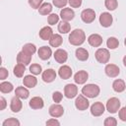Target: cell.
Returning a JSON list of instances; mask_svg holds the SVG:
<instances>
[{
  "label": "cell",
  "mask_w": 126,
  "mask_h": 126,
  "mask_svg": "<svg viewBox=\"0 0 126 126\" xmlns=\"http://www.w3.org/2000/svg\"><path fill=\"white\" fill-rule=\"evenodd\" d=\"M78 94V88L74 84H67L64 87V95L67 98H73Z\"/></svg>",
  "instance_id": "52a82bcc"
},
{
  "label": "cell",
  "mask_w": 126,
  "mask_h": 126,
  "mask_svg": "<svg viewBox=\"0 0 126 126\" xmlns=\"http://www.w3.org/2000/svg\"><path fill=\"white\" fill-rule=\"evenodd\" d=\"M41 78L45 83H51L56 79V72L53 69H46L43 71Z\"/></svg>",
  "instance_id": "5bb4252c"
},
{
  "label": "cell",
  "mask_w": 126,
  "mask_h": 126,
  "mask_svg": "<svg viewBox=\"0 0 126 126\" xmlns=\"http://www.w3.org/2000/svg\"><path fill=\"white\" fill-rule=\"evenodd\" d=\"M15 94L22 98V99H26L29 97L30 95V92L28 91V89H26L25 87H18L16 90H15Z\"/></svg>",
  "instance_id": "484cf974"
},
{
  "label": "cell",
  "mask_w": 126,
  "mask_h": 126,
  "mask_svg": "<svg viewBox=\"0 0 126 126\" xmlns=\"http://www.w3.org/2000/svg\"><path fill=\"white\" fill-rule=\"evenodd\" d=\"M120 108V100L117 97H111L106 102V110L110 113H116Z\"/></svg>",
  "instance_id": "277c9868"
},
{
  "label": "cell",
  "mask_w": 126,
  "mask_h": 126,
  "mask_svg": "<svg viewBox=\"0 0 126 126\" xmlns=\"http://www.w3.org/2000/svg\"><path fill=\"white\" fill-rule=\"evenodd\" d=\"M90 105V102L87 97H85L84 94H79L75 100V106L79 110H86L88 109Z\"/></svg>",
  "instance_id": "8992f818"
},
{
  "label": "cell",
  "mask_w": 126,
  "mask_h": 126,
  "mask_svg": "<svg viewBox=\"0 0 126 126\" xmlns=\"http://www.w3.org/2000/svg\"><path fill=\"white\" fill-rule=\"evenodd\" d=\"M46 125H60V122L56 119H49L46 121Z\"/></svg>",
  "instance_id": "f6af8a7d"
},
{
  "label": "cell",
  "mask_w": 126,
  "mask_h": 126,
  "mask_svg": "<svg viewBox=\"0 0 126 126\" xmlns=\"http://www.w3.org/2000/svg\"><path fill=\"white\" fill-rule=\"evenodd\" d=\"M112 88L113 90L116 92V93H122L125 89H126V86H125V83L123 80L121 79H117L113 82L112 84Z\"/></svg>",
  "instance_id": "4316f807"
},
{
  "label": "cell",
  "mask_w": 126,
  "mask_h": 126,
  "mask_svg": "<svg viewBox=\"0 0 126 126\" xmlns=\"http://www.w3.org/2000/svg\"><path fill=\"white\" fill-rule=\"evenodd\" d=\"M104 5H105L106 9H108L110 11H113V10H115L117 8L118 2H117V0H105Z\"/></svg>",
  "instance_id": "e575fe53"
},
{
  "label": "cell",
  "mask_w": 126,
  "mask_h": 126,
  "mask_svg": "<svg viewBox=\"0 0 126 126\" xmlns=\"http://www.w3.org/2000/svg\"><path fill=\"white\" fill-rule=\"evenodd\" d=\"M103 124H104V126H116L117 121H116V119L114 117H107L104 120Z\"/></svg>",
  "instance_id": "74e56055"
},
{
  "label": "cell",
  "mask_w": 126,
  "mask_h": 126,
  "mask_svg": "<svg viewBox=\"0 0 126 126\" xmlns=\"http://www.w3.org/2000/svg\"><path fill=\"white\" fill-rule=\"evenodd\" d=\"M62 42H63L62 36L60 34H58V33H53V35L49 39V44L52 47H58V46H60L62 44Z\"/></svg>",
  "instance_id": "cb8c5ba5"
},
{
  "label": "cell",
  "mask_w": 126,
  "mask_h": 126,
  "mask_svg": "<svg viewBox=\"0 0 126 126\" xmlns=\"http://www.w3.org/2000/svg\"><path fill=\"white\" fill-rule=\"evenodd\" d=\"M52 35H53V32L50 27H43L39 31V36L43 40H49Z\"/></svg>",
  "instance_id": "44dd1931"
},
{
  "label": "cell",
  "mask_w": 126,
  "mask_h": 126,
  "mask_svg": "<svg viewBox=\"0 0 126 126\" xmlns=\"http://www.w3.org/2000/svg\"><path fill=\"white\" fill-rule=\"evenodd\" d=\"M68 2L72 8H79L82 5V0H69Z\"/></svg>",
  "instance_id": "b9f144b4"
},
{
  "label": "cell",
  "mask_w": 126,
  "mask_h": 126,
  "mask_svg": "<svg viewBox=\"0 0 126 126\" xmlns=\"http://www.w3.org/2000/svg\"><path fill=\"white\" fill-rule=\"evenodd\" d=\"M95 59L97 60V62L101 63V64H105L108 62L109 58H110V54L109 51L106 48H98L95 53H94Z\"/></svg>",
  "instance_id": "3957f363"
},
{
  "label": "cell",
  "mask_w": 126,
  "mask_h": 126,
  "mask_svg": "<svg viewBox=\"0 0 126 126\" xmlns=\"http://www.w3.org/2000/svg\"><path fill=\"white\" fill-rule=\"evenodd\" d=\"M112 21H113L112 16H111L110 13H108V12H103V13H101L100 16H99V24H100L102 27H104V28L110 27V26L112 25Z\"/></svg>",
  "instance_id": "ba28073f"
},
{
  "label": "cell",
  "mask_w": 126,
  "mask_h": 126,
  "mask_svg": "<svg viewBox=\"0 0 126 126\" xmlns=\"http://www.w3.org/2000/svg\"><path fill=\"white\" fill-rule=\"evenodd\" d=\"M13 89H14V87H13V85L10 82H2L0 84V91L3 94L11 93L13 91Z\"/></svg>",
  "instance_id": "4dcf8cb0"
},
{
  "label": "cell",
  "mask_w": 126,
  "mask_h": 126,
  "mask_svg": "<svg viewBox=\"0 0 126 126\" xmlns=\"http://www.w3.org/2000/svg\"><path fill=\"white\" fill-rule=\"evenodd\" d=\"M42 0H29V4L32 9H38L41 6Z\"/></svg>",
  "instance_id": "ab89813d"
},
{
  "label": "cell",
  "mask_w": 126,
  "mask_h": 126,
  "mask_svg": "<svg viewBox=\"0 0 126 126\" xmlns=\"http://www.w3.org/2000/svg\"><path fill=\"white\" fill-rule=\"evenodd\" d=\"M2 125L3 126H20V121L14 117H11V118L6 119L2 123Z\"/></svg>",
  "instance_id": "836d02e7"
},
{
  "label": "cell",
  "mask_w": 126,
  "mask_h": 126,
  "mask_svg": "<svg viewBox=\"0 0 126 126\" xmlns=\"http://www.w3.org/2000/svg\"><path fill=\"white\" fill-rule=\"evenodd\" d=\"M8 75H9V73H8L7 69L4 68V67H1L0 68V79L1 80H5L8 77Z\"/></svg>",
  "instance_id": "ee69618b"
},
{
  "label": "cell",
  "mask_w": 126,
  "mask_h": 126,
  "mask_svg": "<svg viewBox=\"0 0 126 126\" xmlns=\"http://www.w3.org/2000/svg\"><path fill=\"white\" fill-rule=\"evenodd\" d=\"M51 11H52V5L50 4V3H43V4H41V6L38 8V12H39V14L40 15H48V14H50L51 13Z\"/></svg>",
  "instance_id": "83f0119b"
},
{
  "label": "cell",
  "mask_w": 126,
  "mask_h": 126,
  "mask_svg": "<svg viewBox=\"0 0 126 126\" xmlns=\"http://www.w3.org/2000/svg\"><path fill=\"white\" fill-rule=\"evenodd\" d=\"M58 21H59V16L56 15V14H50L47 18V22L50 26H53V25L57 24Z\"/></svg>",
  "instance_id": "8d00e7d4"
},
{
  "label": "cell",
  "mask_w": 126,
  "mask_h": 126,
  "mask_svg": "<svg viewBox=\"0 0 126 126\" xmlns=\"http://www.w3.org/2000/svg\"><path fill=\"white\" fill-rule=\"evenodd\" d=\"M86 40V34L84 32L83 30L81 29H76L73 32H71L70 35H69V42L72 45L75 46H79L81 44H83Z\"/></svg>",
  "instance_id": "6da1fadb"
},
{
  "label": "cell",
  "mask_w": 126,
  "mask_h": 126,
  "mask_svg": "<svg viewBox=\"0 0 126 126\" xmlns=\"http://www.w3.org/2000/svg\"><path fill=\"white\" fill-rule=\"evenodd\" d=\"M88 78H89V74L84 70H81L74 75V81L76 84H79V85L85 84L87 82Z\"/></svg>",
  "instance_id": "4fadbf2b"
},
{
  "label": "cell",
  "mask_w": 126,
  "mask_h": 126,
  "mask_svg": "<svg viewBox=\"0 0 126 126\" xmlns=\"http://www.w3.org/2000/svg\"><path fill=\"white\" fill-rule=\"evenodd\" d=\"M70 30H71V26H70V24L68 22L62 21V22L59 23V25H58V31H59V32H61V33H67V32H70Z\"/></svg>",
  "instance_id": "f546056e"
},
{
  "label": "cell",
  "mask_w": 126,
  "mask_h": 126,
  "mask_svg": "<svg viewBox=\"0 0 126 126\" xmlns=\"http://www.w3.org/2000/svg\"><path fill=\"white\" fill-rule=\"evenodd\" d=\"M58 74H59V76H60L61 79L67 80V79L71 78V76H72V69L68 65H63V66H61L59 68Z\"/></svg>",
  "instance_id": "ac0fdd59"
},
{
  "label": "cell",
  "mask_w": 126,
  "mask_h": 126,
  "mask_svg": "<svg viewBox=\"0 0 126 126\" xmlns=\"http://www.w3.org/2000/svg\"><path fill=\"white\" fill-rule=\"evenodd\" d=\"M22 51H24L25 53H27V54H29V55H32V54L35 53L36 47H35V45L32 44V43H27V44H25V45L23 46Z\"/></svg>",
  "instance_id": "1f68e13d"
},
{
  "label": "cell",
  "mask_w": 126,
  "mask_h": 126,
  "mask_svg": "<svg viewBox=\"0 0 126 126\" xmlns=\"http://www.w3.org/2000/svg\"><path fill=\"white\" fill-rule=\"evenodd\" d=\"M53 56H54V59H55L58 63L63 64V63L66 62V60H67V58H68V53H67L66 50L61 49V48H58L57 50H55Z\"/></svg>",
  "instance_id": "7c38bea8"
},
{
  "label": "cell",
  "mask_w": 126,
  "mask_h": 126,
  "mask_svg": "<svg viewBox=\"0 0 126 126\" xmlns=\"http://www.w3.org/2000/svg\"><path fill=\"white\" fill-rule=\"evenodd\" d=\"M29 104H30V106L32 109H41L43 107V105H44L43 99L40 96H34V97H32L30 100Z\"/></svg>",
  "instance_id": "ffe728a7"
},
{
  "label": "cell",
  "mask_w": 126,
  "mask_h": 126,
  "mask_svg": "<svg viewBox=\"0 0 126 126\" xmlns=\"http://www.w3.org/2000/svg\"><path fill=\"white\" fill-rule=\"evenodd\" d=\"M74 16H75V13L71 8H63L60 12V17L62 21L69 22L74 19Z\"/></svg>",
  "instance_id": "9a60e30c"
},
{
  "label": "cell",
  "mask_w": 126,
  "mask_h": 126,
  "mask_svg": "<svg viewBox=\"0 0 126 126\" xmlns=\"http://www.w3.org/2000/svg\"><path fill=\"white\" fill-rule=\"evenodd\" d=\"M23 107V103L21 101V98L18 97L17 95L14 96L11 99V103H10V108L13 112H19Z\"/></svg>",
  "instance_id": "d6986e66"
},
{
  "label": "cell",
  "mask_w": 126,
  "mask_h": 126,
  "mask_svg": "<svg viewBox=\"0 0 126 126\" xmlns=\"http://www.w3.org/2000/svg\"><path fill=\"white\" fill-rule=\"evenodd\" d=\"M30 71L33 75H39L41 73V71H42V68H41V66L39 64L34 63V64H32L30 66Z\"/></svg>",
  "instance_id": "d590c367"
},
{
  "label": "cell",
  "mask_w": 126,
  "mask_h": 126,
  "mask_svg": "<svg viewBox=\"0 0 126 126\" xmlns=\"http://www.w3.org/2000/svg\"><path fill=\"white\" fill-rule=\"evenodd\" d=\"M26 71V65L18 63L15 67H14V75L18 78H22L24 76V73Z\"/></svg>",
  "instance_id": "f1b7e54d"
},
{
  "label": "cell",
  "mask_w": 126,
  "mask_h": 126,
  "mask_svg": "<svg viewBox=\"0 0 126 126\" xmlns=\"http://www.w3.org/2000/svg\"><path fill=\"white\" fill-rule=\"evenodd\" d=\"M118 115H119V118H120L122 121H126V106L122 107V108L119 110Z\"/></svg>",
  "instance_id": "7bdbcfd3"
},
{
  "label": "cell",
  "mask_w": 126,
  "mask_h": 126,
  "mask_svg": "<svg viewBox=\"0 0 126 126\" xmlns=\"http://www.w3.org/2000/svg\"><path fill=\"white\" fill-rule=\"evenodd\" d=\"M0 103H1V106H0V110H3L5 107H6V105H7V103H6V99L3 97V96H1L0 97Z\"/></svg>",
  "instance_id": "bcb514c9"
},
{
  "label": "cell",
  "mask_w": 126,
  "mask_h": 126,
  "mask_svg": "<svg viewBox=\"0 0 126 126\" xmlns=\"http://www.w3.org/2000/svg\"><path fill=\"white\" fill-rule=\"evenodd\" d=\"M23 84L24 86L28 87V88H34L37 84V80L34 76L32 75H27L24 79H23Z\"/></svg>",
  "instance_id": "603a6c76"
},
{
  "label": "cell",
  "mask_w": 126,
  "mask_h": 126,
  "mask_svg": "<svg viewBox=\"0 0 126 126\" xmlns=\"http://www.w3.org/2000/svg\"><path fill=\"white\" fill-rule=\"evenodd\" d=\"M52 3L55 7L57 8H62L65 7L68 3V0H52Z\"/></svg>",
  "instance_id": "f35d334b"
},
{
  "label": "cell",
  "mask_w": 126,
  "mask_h": 126,
  "mask_svg": "<svg viewBox=\"0 0 126 126\" xmlns=\"http://www.w3.org/2000/svg\"><path fill=\"white\" fill-rule=\"evenodd\" d=\"M123 64H124V66L126 67V55L123 57Z\"/></svg>",
  "instance_id": "7dc6e473"
},
{
  "label": "cell",
  "mask_w": 126,
  "mask_h": 126,
  "mask_svg": "<svg viewBox=\"0 0 126 126\" xmlns=\"http://www.w3.org/2000/svg\"><path fill=\"white\" fill-rule=\"evenodd\" d=\"M76 57L77 59H79L80 61H86L88 58H89V52L87 49L85 48H82V47H79L76 49Z\"/></svg>",
  "instance_id": "d4e9b609"
},
{
  "label": "cell",
  "mask_w": 126,
  "mask_h": 126,
  "mask_svg": "<svg viewBox=\"0 0 126 126\" xmlns=\"http://www.w3.org/2000/svg\"><path fill=\"white\" fill-rule=\"evenodd\" d=\"M88 42L94 47H98L102 43V37L97 33H93L88 37Z\"/></svg>",
  "instance_id": "2e32d148"
},
{
  "label": "cell",
  "mask_w": 126,
  "mask_h": 126,
  "mask_svg": "<svg viewBox=\"0 0 126 126\" xmlns=\"http://www.w3.org/2000/svg\"><path fill=\"white\" fill-rule=\"evenodd\" d=\"M52 98H53L54 102L58 103V102H60V101L62 100V98H63V94H62L60 92H54L53 94H52Z\"/></svg>",
  "instance_id": "60d3db41"
},
{
  "label": "cell",
  "mask_w": 126,
  "mask_h": 126,
  "mask_svg": "<svg viewBox=\"0 0 126 126\" xmlns=\"http://www.w3.org/2000/svg\"><path fill=\"white\" fill-rule=\"evenodd\" d=\"M37 54H38V57L42 60H47L50 58L51 54H52V51H51V48L48 47V46H41L39 47L38 51H37Z\"/></svg>",
  "instance_id": "e0dca14e"
},
{
  "label": "cell",
  "mask_w": 126,
  "mask_h": 126,
  "mask_svg": "<svg viewBox=\"0 0 126 126\" xmlns=\"http://www.w3.org/2000/svg\"><path fill=\"white\" fill-rule=\"evenodd\" d=\"M31 60H32V55H29V54L25 53L24 51L19 52L17 55V62L18 63H21L24 65H29Z\"/></svg>",
  "instance_id": "7402d4cb"
},
{
  "label": "cell",
  "mask_w": 126,
  "mask_h": 126,
  "mask_svg": "<svg viewBox=\"0 0 126 126\" xmlns=\"http://www.w3.org/2000/svg\"><path fill=\"white\" fill-rule=\"evenodd\" d=\"M106 45H107V47H108L109 49H115V48L118 47L119 41H118V39H117L116 37L110 36V37H108V39H107V41H106Z\"/></svg>",
  "instance_id": "d6a6232c"
},
{
  "label": "cell",
  "mask_w": 126,
  "mask_h": 126,
  "mask_svg": "<svg viewBox=\"0 0 126 126\" xmlns=\"http://www.w3.org/2000/svg\"><path fill=\"white\" fill-rule=\"evenodd\" d=\"M104 110H105L104 105L100 101H96V102L93 103L91 106V113L94 116H100L101 114H103Z\"/></svg>",
  "instance_id": "8fae6325"
},
{
  "label": "cell",
  "mask_w": 126,
  "mask_h": 126,
  "mask_svg": "<svg viewBox=\"0 0 126 126\" xmlns=\"http://www.w3.org/2000/svg\"><path fill=\"white\" fill-rule=\"evenodd\" d=\"M81 19L86 24L93 23L95 19V12L93 9H85L81 13Z\"/></svg>",
  "instance_id": "5b68a950"
},
{
  "label": "cell",
  "mask_w": 126,
  "mask_h": 126,
  "mask_svg": "<svg viewBox=\"0 0 126 126\" xmlns=\"http://www.w3.org/2000/svg\"><path fill=\"white\" fill-rule=\"evenodd\" d=\"M104 71H105V74L110 78H115L120 73L119 67L115 64H107L104 68Z\"/></svg>",
  "instance_id": "9c48e42d"
},
{
  "label": "cell",
  "mask_w": 126,
  "mask_h": 126,
  "mask_svg": "<svg viewBox=\"0 0 126 126\" xmlns=\"http://www.w3.org/2000/svg\"><path fill=\"white\" fill-rule=\"evenodd\" d=\"M99 87L97 85H94V84H88L86 86L83 87L82 89V94L87 96V97H90V98H93V97H95L99 94Z\"/></svg>",
  "instance_id": "7a4b0ae2"
},
{
  "label": "cell",
  "mask_w": 126,
  "mask_h": 126,
  "mask_svg": "<svg viewBox=\"0 0 126 126\" xmlns=\"http://www.w3.org/2000/svg\"><path fill=\"white\" fill-rule=\"evenodd\" d=\"M48 110H49V114H50L52 117H55V118L62 116L63 113H64V108H63V106H61V105L58 104V103L52 104V105L49 107Z\"/></svg>",
  "instance_id": "30bf717a"
},
{
  "label": "cell",
  "mask_w": 126,
  "mask_h": 126,
  "mask_svg": "<svg viewBox=\"0 0 126 126\" xmlns=\"http://www.w3.org/2000/svg\"><path fill=\"white\" fill-rule=\"evenodd\" d=\"M124 44H125V46H126V37H125V39H124Z\"/></svg>",
  "instance_id": "c3c4849f"
}]
</instances>
